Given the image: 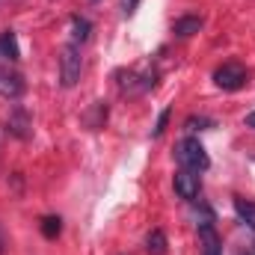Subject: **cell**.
<instances>
[{"label": "cell", "mask_w": 255, "mask_h": 255, "mask_svg": "<svg viewBox=\"0 0 255 255\" xmlns=\"http://www.w3.org/2000/svg\"><path fill=\"white\" fill-rule=\"evenodd\" d=\"M0 54L9 57V60H21V48H18L15 33H3V36H0Z\"/></svg>", "instance_id": "cell-12"}, {"label": "cell", "mask_w": 255, "mask_h": 255, "mask_svg": "<svg viewBox=\"0 0 255 255\" xmlns=\"http://www.w3.org/2000/svg\"><path fill=\"white\" fill-rule=\"evenodd\" d=\"M60 232H63V220H60V217H45V220H42V235H45L48 241H54Z\"/></svg>", "instance_id": "cell-13"}, {"label": "cell", "mask_w": 255, "mask_h": 255, "mask_svg": "<svg viewBox=\"0 0 255 255\" xmlns=\"http://www.w3.org/2000/svg\"><path fill=\"white\" fill-rule=\"evenodd\" d=\"M235 214H238V220L244 226H250L255 232V202H250V199H235Z\"/></svg>", "instance_id": "cell-9"}, {"label": "cell", "mask_w": 255, "mask_h": 255, "mask_svg": "<svg viewBox=\"0 0 255 255\" xmlns=\"http://www.w3.org/2000/svg\"><path fill=\"white\" fill-rule=\"evenodd\" d=\"M199 247L202 255H223V241L211 223H199Z\"/></svg>", "instance_id": "cell-6"}, {"label": "cell", "mask_w": 255, "mask_h": 255, "mask_svg": "<svg viewBox=\"0 0 255 255\" xmlns=\"http://www.w3.org/2000/svg\"><path fill=\"white\" fill-rule=\"evenodd\" d=\"M169 116H172V110H169V107H166V110H163V113L157 116V125H154V136H160V133L166 130V122H169Z\"/></svg>", "instance_id": "cell-15"}, {"label": "cell", "mask_w": 255, "mask_h": 255, "mask_svg": "<svg viewBox=\"0 0 255 255\" xmlns=\"http://www.w3.org/2000/svg\"><path fill=\"white\" fill-rule=\"evenodd\" d=\"M89 33H92V24H89L86 18L74 15V18H71V42H74V45H83V42L89 39Z\"/></svg>", "instance_id": "cell-11"}, {"label": "cell", "mask_w": 255, "mask_h": 255, "mask_svg": "<svg viewBox=\"0 0 255 255\" xmlns=\"http://www.w3.org/2000/svg\"><path fill=\"white\" fill-rule=\"evenodd\" d=\"M80 45H74V42H68L63 48V54H60V80H63L65 89H71L77 80H80Z\"/></svg>", "instance_id": "cell-2"}, {"label": "cell", "mask_w": 255, "mask_h": 255, "mask_svg": "<svg viewBox=\"0 0 255 255\" xmlns=\"http://www.w3.org/2000/svg\"><path fill=\"white\" fill-rule=\"evenodd\" d=\"M6 253V235H3V229H0V255Z\"/></svg>", "instance_id": "cell-17"}, {"label": "cell", "mask_w": 255, "mask_h": 255, "mask_svg": "<svg viewBox=\"0 0 255 255\" xmlns=\"http://www.w3.org/2000/svg\"><path fill=\"white\" fill-rule=\"evenodd\" d=\"M21 89H24V83H21V77H18V74L0 71V95H3V98H18V95H21Z\"/></svg>", "instance_id": "cell-8"}, {"label": "cell", "mask_w": 255, "mask_h": 255, "mask_svg": "<svg viewBox=\"0 0 255 255\" xmlns=\"http://www.w3.org/2000/svg\"><path fill=\"white\" fill-rule=\"evenodd\" d=\"M211 125H214V122L205 119V116H190V119H187V128H190V130H202V128H211Z\"/></svg>", "instance_id": "cell-14"}, {"label": "cell", "mask_w": 255, "mask_h": 255, "mask_svg": "<svg viewBox=\"0 0 255 255\" xmlns=\"http://www.w3.org/2000/svg\"><path fill=\"white\" fill-rule=\"evenodd\" d=\"M172 187H175V193H178L181 199L196 202V199H199V190H202V184H199V172H190V169H181V172H175V178H172Z\"/></svg>", "instance_id": "cell-4"}, {"label": "cell", "mask_w": 255, "mask_h": 255, "mask_svg": "<svg viewBox=\"0 0 255 255\" xmlns=\"http://www.w3.org/2000/svg\"><path fill=\"white\" fill-rule=\"evenodd\" d=\"M6 130H9L12 136H18V139H30L33 122H30V116H27L24 107H12V110H9V116H6Z\"/></svg>", "instance_id": "cell-5"}, {"label": "cell", "mask_w": 255, "mask_h": 255, "mask_svg": "<svg viewBox=\"0 0 255 255\" xmlns=\"http://www.w3.org/2000/svg\"><path fill=\"white\" fill-rule=\"evenodd\" d=\"M214 83H217L220 89H226V92H235V89H241V86L247 83V68L241 63L220 65V68L214 71Z\"/></svg>", "instance_id": "cell-3"}, {"label": "cell", "mask_w": 255, "mask_h": 255, "mask_svg": "<svg viewBox=\"0 0 255 255\" xmlns=\"http://www.w3.org/2000/svg\"><path fill=\"white\" fill-rule=\"evenodd\" d=\"M247 128H253V130H255V110L247 116Z\"/></svg>", "instance_id": "cell-18"}, {"label": "cell", "mask_w": 255, "mask_h": 255, "mask_svg": "<svg viewBox=\"0 0 255 255\" xmlns=\"http://www.w3.org/2000/svg\"><path fill=\"white\" fill-rule=\"evenodd\" d=\"M241 255H244V253H241Z\"/></svg>", "instance_id": "cell-19"}, {"label": "cell", "mask_w": 255, "mask_h": 255, "mask_svg": "<svg viewBox=\"0 0 255 255\" xmlns=\"http://www.w3.org/2000/svg\"><path fill=\"white\" fill-rule=\"evenodd\" d=\"M166 235H163V229H151L148 232V238H145V250L148 255H166Z\"/></svg>", "instance_id": "cell-10"}, {"label": "cell", "mask_w": 255, "mask_h": 255, "mask_svg": "<svg viewBox=\"0 0 255 255\" xmlns=\"http://www.w3.org/2000/svg\"><path fill=\"white\" fill-rule=\"evenodd\" d=\"M202 18L199 15H181V18H175V24H172V33L178 36V39H190V36H196L199 30H202Z\"/></svg>", "instance_id": "cell-7"}, {"label": "cell", "mask_w": 255, "mask_h": 255, "mask_svg": "<svg viewBox=\"0 0 255 255\" xmlns=\"http://www.w3.org/2000/svg\"><path fill=\"white\" fill-rule=\"evenodd\" d=\"M139 6V0H122V15H133Z\"/></svg>", "instance_id": "cell-16"}, {"label": "cell", "mask_w": 255, "mask_h": 255, "mask_svg": "<svg viewBox=\"0 0 255 255\" xmlns=\"http://www.w3.org/2000/svg\"><path fill=\"white\" fill-rule=\"evenodd\" d=\"M175 160L181 163V169H190V172H205L211 166V157L196 136H187L175 145Z\"/></svg>", "instance_id": "cell-1"}]
</instances>
